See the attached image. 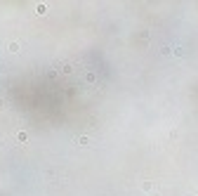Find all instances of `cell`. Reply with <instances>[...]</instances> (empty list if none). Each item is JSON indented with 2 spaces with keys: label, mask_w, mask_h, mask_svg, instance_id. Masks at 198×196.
Wrapping results in <instances>:
<instances>
[{
  "label": "cell",
  "mask_w": 198,
  "mask_h": 196,
  "mask_svg": "<svg viewBox=\"0 0 198 196\" xmlns=\"http://www.w3.org/2000/svg\"><path fill=\"white\" fill-rule=\"evenodd\" d=\"M87 142H90L87 137H80V140H78V144H80V146H87Z\"/></svg>",
  "instance_id": "obj_1"
}]
</instances>
